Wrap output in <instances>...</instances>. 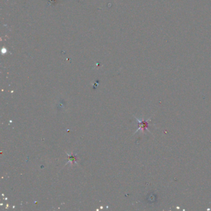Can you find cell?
Returning <instances> with one entry per match:
<instances>
[{
  "label": "cell",
  "instance_id": "obj_1",
  "mask_svg": "<svg viewBox=\"0 0 211 211\" xmlns=\"http://www.w3.org/2000/svg\"><path fill=\"white\" fill-rule=\"evenodd\" d=\"M151 117H150L149 119L146 120H144L143 119H142L141 120H139L138 118H136V117L135 116V118L136 119V120L137 121V122H138V126H139V128H138V129H137V130L136 131V132L135 133H134V134H136V133L138 132L139 130H141L142 132H143V133H144L145 131H147L149 133L152 134L151 132L149 130V129H148V128H149V121L150 120H151Z\"/></svg>",
  "mask_w": 211,
  "mask_h": 211
},
{
  "label": "cell",
  "instance_id": "obj_2",
  "mask_svg": "<svg viewBox=\"0 0 211 211\" xmlns=\"http://www.w3.org/2000/svg\"><path fill=\"white\" fill-rule=\"evenodd\" d=\"M67 155H68V158H69V161H68V162L67 164H68V163H71V164L76 163V160H77L76 154H72V155H70V154H67Z\"/></svg>",
  "mask_w": 211,
  "mask_h": 211
}]
</instances>
